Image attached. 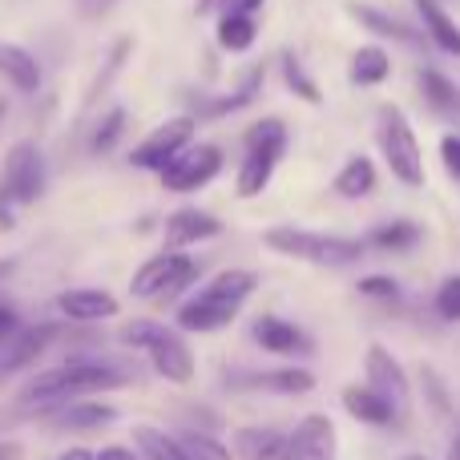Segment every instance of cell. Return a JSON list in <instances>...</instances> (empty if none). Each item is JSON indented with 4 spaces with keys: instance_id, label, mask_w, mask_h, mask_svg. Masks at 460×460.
Wrapping results in <instances>:
<instances>
[{
    "instance_id": "ba28073f",
    "label": "cell",
    "mask_w": 460,
    "mask_h": 460,
    "mask_svg": "<svg viewBox=\"0 0 460 460\" xmlns=\"http://www.w3.org/2000/svg\"><path fill=\"white\" fill-rule=\"evenodd\" d=\"M199 259H190L186 251H162V254H154V259H146L142 267H137V275H134V283H129V291L137 295V299H158V303H166V299H178V295L186 291V287H194L199 283Z\"/></svg>"
},
{
    "instance_id": "8d00e7d4",
    "label": "cell",
    "mask_w": 460,
    "mask_h": 460,
    "mask_svg": "<svg viewBox=\"0 0 460 460\" xmlns=\"http://www.w3.org/2000/svg\"><path fill=\"white\" fill-rule=\"evenodd\" d=\"M440 162H445V170L460 182V134L440 137Z\"/></svg>"
},
{
    "instance_id": "f6af8a7d",
    "label": "cell",
    "mask_w": 460,
    "mask_h": 460,
    "mask_svg": "<svg viewBox=\"0 0 460 460\" xmlns=\"http://www.w3.org/2000/svg\"><path fill=\"white\" fill-rule=\"evenodd\" d=\"M4 113H8V105H4V97H0V118H4Z\"/></svg>"
},
{
    "instance_id": "ffe728a7",
    "label": "cell",
    "mask_w": 460,
    "mask_h": 460,
    "mask_svg": "<svg viewBox=\"0 0 460 460\" xmlns=\"http://www.w3.org/2000/svg\"><path fill=\"white\" fill-rule=\"evenodd\" d=\"M234 453H238V460H291V432L262 429V424L238 429L234 432Z\"/></svg>"
},
{
    "instance_id": "9c48e42d",
    "label": "cell",
    "mask_w": 460,
    "mask_h": 460,
    "mask_svg": "<svg viewBox=\"0 0 460 460\" xmlns=\"http://www.w3.org/2000/svg\"><path fill=\"white\" fill-rule=\"evenodd\" d=\"M194 129H199V118H194V113H178V118L162 121L158 129H150V134H146L142 142L134 146L129 162H134L137 170H150V174H162V170H166L170 162H174L178 154H182L186 146L194 142Z\"/></svg>"
},
{
    "instance_id": "d4e9b609",
    "label": "cell",
    "mask_w": 460,
    "mask_h": 460,
    "mask_svg": "<svg viewBox=\"0 0 460 460\" xmlns=\"http://www.w3.org/2000/svg\"><path fill=\"white\" fill-rule=\"evenodd\" d=\"M416 13H420V24H424V32H429L432 45L460 57V24L453 21V16H448L437 0H416Z\"/></svg>"
},
{
    "instance_id": "4316f807",
    "label": "cell",
    "mask_w": 460,
    "mask_h": 460,
    "mask_svg": "<svg viewBox=\"0 0 460 460\" xmlns=\"http://www.w3.org/2000/svg\"><path fill=\"white\" fill-rule=\"evenodd\" d=\"M332 186L340 199H367V194L376 190V162L367 158V154H351V158L340 166V174H335Z\"/></svg>"
},
{
    "instance_id": "e575fe53",
    "label": "cell",
    "mask_w": 460,
    "mask_h": 460,
    "mask_svg": "<svg viewBox=\"0 0 460 460\" xmlns=\"http://www.w3.org/2000/svg\"><path fill=\"white\" fill-rule=\"evenodd\" d=\"M432 307H437V315L445 319V323H460V275H448L445 283L437 287Z\"/></svg>"
},
{
    "instance_id": "484cf974",
    "label": "cell",
    "mask_w": 460,
    "mask_h": 460,
    "mask_svg": "<svg viewBox=\"0 0 460 460\" xmlns=\"http://www.w3.org/2000/svg\"><path fill=\"white\" fill-rule=\"evenodd\" d=\"M388 73H392L388 49H380V45H359L356 57H351L348 77H351V85H359V89H376V85H384V81H388Z\"/></svg>"
},
{
    "instance_id": "6da1fadb",
    "label": "cell",
    "mask_w": 460,
    "mask_h": 460,
    "mask_svg": "<svg viewBox=\"0 0 460 460\" xmlns=\"http://www.w3.org/2000/svg\"><path fill=\"white\" fill-rule=\"evenodd\" d=\"M129 372L110 364H93V359H69L61 367H49V372H37L29 384L21 388L16 404L24 408H49V404H65V400L77 396H97V392H113L126 388Z\"/></svg>"
},
{
    "instance_id": "ab89813d",
    "label": "cell",
    "mask_w": 460,
    "mask_h": 460,
    "mask_svg": "<svg viewBox=\"0 0 460 460\" xmlns=\"http://www.w3.org/2000/svg\"><path fill=\"white\" fill-rule=\"evenodd\" d=\"M262 4H267V0H218L215 13H251V16H259Z\"/></svg>"
},
{
    "instance_id": "4fadbf2b",
    "label": "cell",
    "mask_w": 460,
    "mask_h": 460,
    "mask_svg": "<svg viewBox=\"0 0 460 460\" xmlns=\"http://www.w3.org/2000/svg\"><path fill=\"white\" fill-rule=\"evenodd\" d=\"M251 340L259 343L262 351H270V356H311V351H315L311 335L283 315H259L251 323Z\"/></svg>"
},
{
    "instance_id": "ee69618b",
    "label": "cell",
    "mask_w": 460,
    "mask_h": 460,
    "mask_svg": "<svg viewBox=\"0 0 460 460\" xmlns=\"http://www.w3.org/2000/svg\"><path fill=\"white\" fill-rule=\"evenodd\" d=\"M448 460H460V432H456L453 445H448Z\"/></svg>"
},
{
    "instance_id": "d590c367",
    "label": "cell",
    "mask_w": 460,
    "mask_h": 460,
    "mask_svg": "<svg viewBox=\"0 0 460 460\" xmlns=\"http://www.w3.org/2000/svg\"><path fill=\"white\" fill-rule=\"evenodd\" d=\"M359 295H372V299H396L400 287L392 283V275H372V279H359Z\"/></svg>"
},
{
    "instance_id": "8fae6325",
    "label": "cell",
    "mask_w": 460,
    "mask_h": 460,
    "mask_svg": "<svg viewBox=\"0 0 460 460\" xmlns=\"http://www.w3.org/2000/svg\"><path fill=\"white\" fill-rule=\"evenodd\" d=\"M364 372H367V384H372V388L380 392L400 416H404L408 404H412V384H408V372L400 367V359L392 356L388 348L372 343L367 356H364Z\"/></svg>"
},
{
    "instance_id": "2e32d148",
    "label": "cell",
    "mask_w": 460,
    "mask_h": 460,
    "mask_svg": "<svg viewBox=\"0 0 460 460\" xmlns=\"http://www.w3.org/2000/svg\"><path fill=\"white\" fill-rule=\"evenodd\" d=\"M218 234H223V223H218L215 215H207V210H194V207L174 210V215L166 218V230H162L170 251H186V246L207 243V238H218Z\"/></svg>"
},
{
    "instance_id": "603a6c76",
    "label": "cell",
    "mask_w": 460,
    "mask_h": 460,
    "mask_svg": "<svg viewBox=\"0 0 460 460\" xmlns=\"http://www.w3.org/2000/svg\"><path fill=\"white\" fill-rule=\"evenodd\" d=\"M343 408H348L351 416H356L359 424H372V429H388L392 420H396V408L388 404V400L380 396V392L372 388V384H351V388H343Z\"/></svg>"
},
{
    "instance_id": "7dc6e473",
    "label": "cell",
    "mask_w": 460,
    "mask_h": 460,
    "mask_svg": "<svg viewBox=\"0 0 460 460\" xmlns=\"http://www.w3.org/2000/svg\"><path fill=\"white\" fill-rule=\"evenodd\" d=\"M400 460H424V456H400Z\"/></svg>"
},
{
    "instance_id": "5b68a950",
    "label": "cell",
    "mask_w": 460,
    "mask_h": 460,
    "mask_svg": "<svg viewBox=\"0 0 460 460\" xmlns=\"http://www.w3.org/2000/svg\"><path fill=\"white\" fill-rule=\"evenodd\" d=\"M376 142H380V154L388 162L392 178L408 190L424 186V154H420V142H416V129L412 121L404 118L400 105H380L376 113Z\"/></svg>"
},
{
    "instance_id": "4dcf8cb0",
    "label": "cell",
    "mask_w": 460,
    "mask_h": 460,
    "mask_svg": "<svg viewBox=\"0 0 460 460\" xmlns=\"http://www.w3.org/2000/svg\"><path fill=\"white\" fill-rule=\"evenodd\" d=\"M129 49H134V40L129 37H121L118 45L110 49V57H105V65L97 69V77H93V85H89V93H85V102H81V110H93L97 102H102L105 93H110V85H113V77H118L121 69H126V57H129Z\"/></svg>"
},
{
    "instance_id": "7bdbcfd3",
    "label": "cell",
    "mask_w": 460,
    "mask_h": 460,
    "mask_svg": "<svg viewBox=\"0 0 460 460\" xmlns=\"http://www.w3.org/2000/svg\"><path fill=\"white\" fill-rule=\"evenodd\" d=\"M57 460H93V453H89V448H65Z\"/></svg>"
},
{
    "instance_id": "5bb4252c",
    "label": "cell",
    "mask_w": 460,
    "mask_h": 460,
    "mask_svg": "<svg viewBox=\"0 0 460 460\" xmlns=\"http://www.w3.org/2000/svg\"><path fill=\"white\" fill-rule=\"evenodd\" d=\"M45 420H49V429H61V432H89V429H102V424L118 420V408L93 404V400L77 396V400H65V404H49Z\"/></svg>"
},
{
    "instance_id": "f546056e",
    "label": "cell",
    "mask_w": 460,
    "mask_h": 460,
    "mask_svg": "<svg viewBox=\"0 0 460 460\" xmlns=\"http://www.w3.org/2000/svg\"><path fill=\"white\" fill-rule=\"evenodd\" d=\"M279 73H283V85L291 89L299 102L307 105H323V89L315 85V77L307 73V65L299 61V53H291V49H283V57H279Z\"/></svg>"
},
{
    "instance_id": "836d02e7",
    "label": "cell",
    "mask_w": 460,
    "mask_h": 460,
    "mask_svg": "<svg viewBox=\"0 0 460 460\" xmlns=\"http://www.w3.org/2000/svg\"><path fill=\"white\" fill-rule=\"evenodd\" d=\"M178 445H182L186 460H234V456H230V448L218 445V440L207 437V432H182V437H178Z\"/></svg>"
},
{
    "instance_id": "7c38bea8",
    "label": "cell",
    "mask_w": 460,
    "mask_h": 460,
    "mask_svg": "<svg viewBox=\"0 0 460 460\" xmlns=\"http://www.w3.org/2000/svg\"><path fill=\"white\" fill-rule=\"evenodd\" d=\"M230 392H275V396H303L315 388L307 367H262V372H230L223 380Z\"/></svg>"
},
{
    "instance_id": "277c9868",
    "label": "cell",
    "mask_w": 460,
    "mask_h": 460,
    "mask_svg": "<svg viewBox=\"0 0 460 460\" xmlns=\"http://www.w3.org/2000/svg\"><path fill=\"white\" fill-rule=\"evenodd\" d=\"M118 340L126 343V348L146 351L162 380L178 384V388L194 380V351L174 327H162V323H154V319H134V323L121 327Z\"/></svg>"
},
{
    "instance_id": "f1b7e54d",
    "label": "cell",
    "mask_w": 460,
    "mask_h": 460,
    "mask_svg": "<svg viewBox=\"0 0 460 460\" xmlns=\"http://www.w3.org/2000/svg\"><path fill=\"white\" fill-rule=\"evenodd\" d=\"M424 238V230L416 223H408V218H392V223H380L376 230H367L364 243L372 246V251H392V254H404L412 251L416 243Z\"/></svg>"
},
{
    "instance_id": "7a4b0ae2",
    "label": "cell",
    "mask_w": 460,
    "mask_h": 460,
    "mask_svg": "<svg viewBox=\"0 0 460 460\" xmlns=\"http://www.w3.org/2000/svg\"><path fill=\"white\" fill-rule=\"evenodd\" d=\"M254 291H259V275L254 270H243V267L223 270V275H215L199 295H190L178 307V332H218V327L234 323L243 303Z\"/></svg>"
},
{
    "instance_id": "7402d4cb",
    "label": "cell",
    "mask_w": 460,
    "mask_h": 460,
    "mask_svg": "<svg viewBox=\"0 0 460 460\" xmlns=\"http://www.w3.org/2000/svg\"><path fill=\"white\" fill-rule=\"evenodd\" d=\"M0 77H4L16 93H37L40 89V65L29 49L13 45V40H0Z\"/></svg>"
},
{
    "instance_id": "1f68e13d",
    "label": "cell",
    "mask_w": 460,
    "mask_h": 460,
    "mask_svg": "<svg viewBox=\"0 0 460 460\" xmlns=\"http://www.w3.org/2000/svg\"><path fill=\"white\" fill-rule=\"evenodd\" d=\"M134 440H137V453H142V460H186L182 445H178L174 437H166V432L150 429V424H137Z\"/></svg>"
},
{
    "instance_id": "44dd1931",
    "label": "cell",
    "mask_w": 460,
    "mask_h": 460,
    "mask_svg": "<svg viewBox=\"0 0 460 460\" xmlns=\"http://www.w3.org/2000/svg\"><path fill=\"white\" fill-rule=\"evenodd\" d=\"M61 335V327L57 323H40V327H21V332L13 335L8 343H0V372H13V367H29L32 359L40 356V351L49 348V343Z\"/></svg>"
},
{
    "instance_id": "cb8c5ba5",
    "label": "cell",
    "mask_w": 460,
    "mask_h": 460,
    "mask_svg": "<svg viewBox=\"0 0 460 460\" xmlns=\"http://www.w3.org/2000/svg\"><path fill=\"white\" fill-rule=\"evenodd\" d=\"M416 81H420V93H424V102L432 105V113H440V118H448V121H460V85L453 77H445L440 69H420Z\"/></svg>"
},
{
    "instance_id": "bcb514c9",
    "label": "cell",
    "mask_w": 460,
    "mask_h": 460,
    "mask_svg": "<svg viewBox=\"0 0 460 460\" xmlns=\"http://www.w3.org/2000/svg\"><path fill=\"white\" fill-rule=\"evenodd\" d=\"M8 267H13V262H0V275H8Z\"/></svg>"
},
{
    "instance_id": "3957f363",
    "label": "cell",
    "mask_w": 460,
    "mask_h": 460,
    "mask_svg": "<svg viewBox=\"0 0 460 460\" xmlns=\"http://www.w3.org/2000/svg\"><path fill=\"white\" fill-rule=\"evenodd\" d=\"M262 243L275 254L311 262V267H351L367 251V243H359V238L319 234V230H303V226H270V230H262Z\"/></svg>"
},
{
    "instance_id": "ac0fdd59",
    "label": "cell",
    "mask_w": 460,
    "mask_h": 460,
    "mask_svg": "<svg viewBox=\"0 0 460 460\" xmlns=\"http://www.w3.org/2000/svg\"><path fill=\"white\" fill-rule=\"evenodd\" d=\"M291 460H335V424L311 412L291 432Z\"/></svg>"
},
{
    "instance_id": "52a82bcc",
    "label": "cell",
    "mask_w": 460,
    "mask_h": 460,
    "mask_svg": "<svg viewBox=\"0 0 460 460\" xmlns=\"http://www.w3.org/2000/svg\"><path fill=\"white\" fill-rule=\"evenodd\" d=\"M45 194V158L32 142H16L0 170V230L16 226V207H32Z\"/></svg>"
},
{
    "instance_id": "83f0119b",
    "label": "cell",
    "mask_w": 460,
    "mask_h": 460,
    "mask_svg": "<svg viewBox=\"0 0 460 460\" xmlns=\"http://www.w3.org/2000/svg\"><path fill=\"white\" fill-rule=\"evenodd\" d=\"M259 37V21L251 13H218V24H215V40L218 49L226 53H246Z\"/></svg>"
},
{
    "instance_id": "e0dca14e",
    "label": "cell",
    "mask_w": 460,
    "mask_h": 460,
    "mask_svg": "<svg viewBox=\"0 0 460 460\" xmlns=\"http://www.w3.org/2000/svg\"><path fill=\"white\" fill-rule=\"evenodd\" d=\"M259 85H262V65H254L251 73L243 77V85L230 89V93H194L190 105H194V118H207V121H218L234 110H246V105L259 97Z\"/></svg>"
},
{
    "instance_id": "30bf717a",
    "label": "cell",
    "mask_w": 460,
    "mask_h": 460,
    "mask_svg": "<svg viewBox=\"0 0 460 460\" xmlns=\"http://www.w3.org/2000/svg\"><path fill=\"white\" fill-rule=\"evenodd\" d=\"M218 170H223V150H218V146H207V142H199V146L190 142L166 170H162L158 178H162V186H166V190L194 194V190H202V186L215 182Z\"/></svg>"
},
{
    "instance_id": "74e56055",
    "label": "cell",
    "mask_w": 460,
    "mask_h": 460,
    "mask_svg": "<svg viewBox=\"0 0 460 460\" xmlns=\"http://www.w3.org/2000/svg\"><path fill=\"white\" fill-rule=\"evenodd\" d=\"M16 332H21V315H16V307L13 303H0V343H8Z\"/></svg>"
},
{
    "instance_id": "d6a6232c",
    "label": "cell",
    "mask_w": 460,
    "mask_h": 460,
    "mask_svg": "<svg viewBox=\"0 0 460 460\" xmlns=\"http://www.w3.org/2000/svg\"><path fill=\"white\" fill-rule=\"evenodd\" d=\"M121 134H126V110H121V105H113V110L102 113V121H97L93 134H89V150H93V154H110L113 146L121 142Z\"/></svg>"
},
{
    "instance_id": "d6986e66",
    "label": "cell",
    "mask_w": 460,
    "mask_h": 460,
    "mask_svg": "<svg viewBox=\"0 0 460 460\" xmlns=\"http://www.w3.org/2000/svg\"><path fill=\"white\" fill-rule=\"evenodd\" d=\"M57 307L73 319V323H102V319L118 315V299L102 287H73V291L57 295Z\"/></svg>"
},
{
    "instance_id": "9a60e30c",
    "label": "cell",
    "mask_w": 460,
    "mask_h": 460,
    "mask_svg": "<svg viewBox=\"0 0 460 460\" xmlns=\"http://www.w3.org/2000/svg\"><path fill=\"white\" fill-rule=\"evenodd\" d=\"M348 16L364 24L367 32H376V37L396 40V45H408V49H424V40H429V32H424V29H416V24L400 21V16L384 13V8H376V4H356V0H351Z\"/></svg>"
},
{
    "instance_id": "60d3db41",
    "label": "cell",
    "mask_w": 460,
    "mask_h": 460,
    "mask_svg": "<svg viewBox=\"0 0 460 460\" xmlns=\"http://www.w3.org/2000/svg\"><path fill=\"white\" fill-rule=\"evenodd\" d=\"M93 460H142V453H134V448H126V445H110V448H102V453H93Z\"/></svg>"
},
{
    "instance_id": "f35d334b",
    "label": "cell",
    "mask_w": 460,
    "mask_h": 460,
    "mask_svg": "<svg viewBox=\"0 0 460 460\" xmlns=\"http://www.w3.org/2000/svg\"><path fill=\"white\" fill-rule=\"evenodd\" d=\"M110 8H118V0H77V13L85 16V21H102Z\"/></svg>"
},
{
    "instance_id": "b9f144b4",
    "label": "cell",
    "mask_w": 460,
    "mask_h": 460,
    "mask_svg": "<svg viewBox=\"0 0 460 460\" xmlns=\"http://www.w3.org/2000/svg\"><path fill=\"white\" fill-rule=\"evenodd\" d=\"M0 460H24L21 440H0Z\"/></svg>"
},
{
    "instance_id": "8992f818",
    "label": "cell",
    "mask_w": 460,
    "mask_h": 460,
    "mask_svg": "<svg viewBox=\"0 0 460 460\" xmlns=\"http://www.w3.org/2000/svg\"><path fill=\"white\" fill-rule=\"evenodd\" d=\"M243 162H238V194L243 199H254V194H262L270 186V174H275V166L283 162L287 154V126L279 118H262L254 121L251 129L243 134Z\"/></svg>"
}]
</instances>
